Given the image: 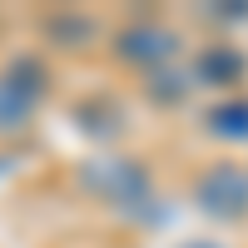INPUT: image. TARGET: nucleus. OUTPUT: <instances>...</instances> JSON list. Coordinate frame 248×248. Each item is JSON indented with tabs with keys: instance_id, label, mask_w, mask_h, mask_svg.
I'll use <instances>...</instances> for the list:
<instances>
[{
	"instance_id": "obj_7",
	"label": "nucleus",
	"mask_w": 248,
	"mask_h": 248,
	"mask_svg": "<svg viewBox=\"0 0 248 248\" xmlns=\"http://www.w3.org/2000/svg\"><path fill=\"white\" fill-rule=\"evenodd\" d=\"M149 94H154V99H164V105H179V99H184V85H179L174 75H164V79L154 75V85H149Z\"/></svg>"
},
{
	"instance_id": "obj_2",
	"label": "nucleus",
	"mask_w": 248,
	"mask_h": 248,
	"mask_svg": "<svg viewBox=\"0 0 248 248\" xmlns=\"http://www.w3.org/2000/svg\"><path fill=\"white\" fill-rule=\"evenodd\" d=\"M194 194H199V203L214 218H243L248 214V174L238 164H214V169L199 179Z\"/></svg>"
},
{
	"instance_id": "obj_1",
	"label": "nucleus",
	"mask_w": 248,
	"mask_h": 248,
	"mask_svg": "<svg viewBox=\"0 0 248 248\" xmlns=\"http://www.w3.org/2000/svg\"><path fill=\"white\" fill-rule=\"evenodd\" d=\"M40 94H45V70L35 60H15L0 75V129H20L40 105Z\"/></svg>"
},
{
	"instance_id": "obj_4",
	"label": "nucleus",
	"mask_w": 248,
	"mask_h": 248,
	"mask_svg": "<svg viewBox=\"0 0 248 248\" xmlns=\"http://www.w3.org/2000/svg\"><path fill=\"white\" fill-rule=\"evenodd\" d=\"M243 75V55H233V50H209L194 65V79L199 85H233V79Z\"/></svg>"
},
{
	"instance_id": "obj_6",
	"label": "nucleus",
	"mask_w": 248,
	"mask_h": 248,
	"mask_svg": "<svg viewBox=\"0 0 248 248\" xmlns=\"http://www.w3.org/2000/svg\"><path fill=\"white\" fill-rule=\"evenodd\" d=\"M214 134L218 139H248V99H229V105H218L209 114Z\"/></svg>"
},
{
	"instance_id": "obj_3",
	"label": "nucleus",
	"mask_w": 248,
	"mask_h": 248,
	"mask_svg": "<svg viewBox=\"0 0 248 248\" xmlns=\"http://www.w3.org/2000/svg\"><path fill=\"white\" fill-rule=\"evenodd\" d=\"M119 55L129 60V65H139V70H154V65H164V60L174 55V30L139 20V25H129L119 35Z\"/></svg>"
},
{
	"instance_id": "obj_5",
	"label": "nucleus",
	"mask_w": 248,
	"mask_h": 248,
	"mask_svg": "<svg viewBox=\"0 0 248 248\" xmlns=\"http://www.w3.org/2000/svg\"><path fill=\"white\" fill-rule=\"evenodd\" d=\"M109 174H114V189H109V199L119 203V209L149 203V179H144V169H134V164H109Z\"/></svg>"
}]
</instances>
